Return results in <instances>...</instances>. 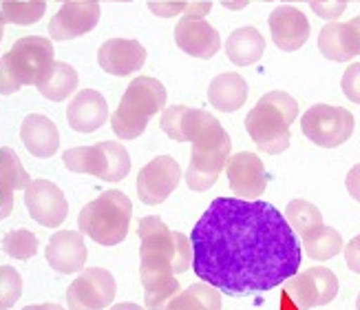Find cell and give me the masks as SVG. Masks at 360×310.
<instances>
[{"label": "cell", "instance_id": "obj_39", "mask_svg": "<svg viewBox=\"0 0 360 310\" xmlns=\"http://www.w3.org/2000/svg\"><path fill=\"white\" fill-rule=\"evenodd\" d=\"M252 3H272V0H224V7L230 9V11H241L245 9L248 5H252Z\"/></svg>", "mask_w": 360, "mask_h": 310}, {"label": "cell", "instance_id": "obj_9", "mask_svg": "<svg viewBox=\"0 0 360 310\" xmlns=\"http://www.w3.org/2000/svg\"><path fill=\"white\" fill-rule=\"evenodd\" d=\"M356 120L349 108L334 104H314L301 118L303 135L323 149H336L354 135Z\"/></svg>", "mask_w": 360, "mask_h": 310}, {"label": "cell", "instance_id": "obj_11", "mask_svg": "<svg viewBox=\"0 0 360 310\" xmlns=\"http://www.w3.org/2000/svg\"><path fill=\"white\" fill-rule=\"evenodd\" d=\"M181 166L170 155H158L137 173V197L146 206H160L177 189Z\"/></svg>", "mask_w": 360, "mask_h": 310}, {"label": "cell", "instance_id": "obj_10", "mask_svg": "<svg viewBox=\"0 0 360 310\" xmlns=\"http://www.w3.org/2000/svg\"><path fill=\"white\" fill-rule=\"evenodd\" d=\"M115 277L106 268H82L67 288L69 310H106L115 299Z\"/></svg>", "mask_w": 360, "mask_h": 310}, {"label": "cell", "instance_id": "obj_27", "mask_svg": "<svg viewBox=\"0 0 360 310\" xmlns=\"http://www.w3.org/2000/svg\"><path fill=\"white\" fill-rule=\"evenodd\" d=\"M77 85H80V75L77 71L67 65V62H53L51 71L46 73L44 80L36 87L40 91V96L51 100V102H65L67 98H71L77 91Z\"/></svg>", "mask_w": 360, "mask_h": 310}, {"label": "cell", "instance_id": "obj_42", "mask_svg": "<svg viewBox=\"0 0 360 310\" xmlns=\"http://www.w3.org/2000/svg\"><path fill=\"white\" fill-rule=\"evenodd\" d=\"M349 25L354 27L356 38H358V44H360V16H356V18H352V20H349Z\"/></svg>", "mask_w": 360, "mask_h": 310}, {"label": "cell", "instance_id": "obj_40", "mask_svg": "<svg viewBox=\"0 0 360 310\" xmlns=\"http://www.w3.org/2000/svg\"><path fill=\"white\" fill-rule=\"evenodd\" d=\"M22 310H65L60 304L53 302H46V304H34V306H25Z\"/></svg>", "mask_w": 360, "mask_h": 310}, {"label": "cell", "instance_id": "obj_17", "mask_svg": "<svg viewBox=\"0 0 360 310\" xmlns=\"http://www.w3.org/2000/svg\"><path fill=\"white\" fill-rule=\"evenodd\" d=\"M46 264L62 273V275H75L84 268L89 251L84 244V235L80 230H58L49 237L44 251Z\"/></svg>", "mask_w": 360, "mask_h": 310}, {"label": "cell", "instance_id": "obj_44", "mask_svg": "<svg viewBox=\"0 0 360 310\" xmlns=\"http://www.w3.org/2000/svg\"><path fill=\"white\" fill-rule=\"evenodd\" d=\"M44 3H69V0H44Z\"/></svg>", "mask_w": 360, "mask_h": 310}, {"label": "cell", "instance_id": "obj_15", "mask_svg": "<svg viewBox=\"0 0 360 310\" xmlns=\"http://www.w3.org/2000/svg\"><path fill=\"white\" fill-rule=\"evenodd\" d=\"M100 3L96 0H69L62 3L58 13L49 20L51 40H73L93 31L100 23Z\"/></svg>", "mask_w": 360, "mask_h": 310}, {"label": "cell", "instance_id": "obj_3", "mask_svg": "<svg viewBox=\"0 0 360 310\" xmlns=\"http://www.w3.org/2000/svg\"><path fill=\"white\" fill-rule=\"evenodd\" d=\"M56 62L51 38H18L0 60V93L11 96L20 87H38Z\"/></svg>", "mask_w": 360, "mask_h": 310}, {"label": "cell", "instance_id": "obj_48", "mask_svg": "<svg viewBox=\"0 0 360 310\" xmlns=\"http://www.w3.org/2000/svg\"><path fill=\"white\" fill-rule=\"evenodd\" d=\"M96 3H98V0H96Z\"/></svg>", "mask_w": 360, "mask_h": 310}, {"label": "cell", "instance_id": "obj_6", "mask_svg": "<svg viewBox=\"0 0 360 310\" xmlns=\"http://www.w3.org/2000/svg\"><path fill=\"white\" fill-rule=\"evenodd\" d=\"M232 151L230 133L217 122L203 135H199L195 142H191V164L186 170V184L191 191L203 193L210 191L217 184L221 170Z\"/></svg>", "mask_w": 360, "mask_h": 310}, {"label": "cell", "instance_id": "obj_22", "mask_svg": "<svg viewBox=\"0 0 360 310\" xmlns=\"http://www.w3.org/2000/svg\"><path fill=\"white\" fill-rule=\"evenodd\" d=\"M20 140L34 158H42V160L53 158L60 149V133L56 122L42 113H29L22 120Z\"/></svg>", "mask_w": 360, "mask_h": 310}, {"label": "cell", "instance_id": "obj_20", "mask_svg": "<svg viewBox=\"0 0 360 310\" xmlns=\"http://www.w3.org/2000/svg\"><path fill=\"white\" fill-rule=\"evenodd\" d=\"M268 25H270L272 40H274V44L278 46L281 51L301 49V46L309 40V34H311L307 16L301 9L292 7V5L276 7L270 13Z\"/></svg>", "mask_w": 360, "mask_h": 310}, {"label": "cell", "instance_id": "obj_19", "mask_svg": "<svg viewBox=\"0 0 360 310\" xmlns=\"http://www.w3.org/2000/svg\"><path fill=\"white\" fill-rule=\"evenodd\" d=\"M144 62H146V49L142 46V42L131 38H111L98 51L100 69L117 78L137 73L144 67Z\"/></svg>", "mask_w": 360, "mask_h": 310}, {"label": "cell", "instance_id": "obj_25", "mask_svg": "<svg viewBox=\"0 0 360 310\" xmlns=\"http://www.w3.org/2000/svg\"><path fill=\"white\" fill-rule=\"evenodd\" d=\"M248 82L241 73L224 71L212 78L208 87V102L224 113H234L248 102Z\"/></svg>", "mask_w": 360, "mask_h": 310}, {"label": "cell", "instance_id": "obj_33", "mask_svg": "<svg viewBox=\"0 0 360 310\" xmlns=\"http://www.w3.org/2000/svg\"><path fill=\"white\" fill-rule=\"evenodd\" d=\"M38 237H36V232H31L29 228H15V230H9L5 232V237H3V251L13 257V259H31V257H36L38 253Z\"/></svg>", "mask_w": 360, "mask_h": 310}, {"label": "cell", "instance_id": "obj_36", "mask_svg": "<svg viewBox=\"0 0 360 310\" xmlns=\"http://www.w3.org/2000/svg\"><path fill=\"white\" fill-rule=\"evenodd\" d=\"M340 89L345 93V98L354 104H360V62L347 67V71L340 78Z\"/></svg>", "mask_w": 360, "mask_h": 310}, {"label": "cell", "instance_id": "obj_14", "mask_svg": "<svg viewBox=\"0 0 360 310\" xmlns=\"http://www.w3.org/2000/svg\"><path fill=\"white\" fill-rule=\"evenodd\" d=\"M25 206L31 220L46 228H58L69 215V202L58 184L51 180H31L25 189Z\"/></svg>", "mask_w": 360, "mask_h": 310}, {"label": "cell", "instance_id": "obj_45", "mask_svg": "<svg viewBox=\"0 0 360 310\" xmlns=\"http://www.w3.org/2000/svg\"><path fill=\"white\" fill-rule=\"evenodd\" d=\"M340 3H360V0H340Z\"/></svg>", "mask_w": 360, "mask_h": 310}, {"label": "cell", "instance_id": "obj_43", "mask_svg": "<svg viewBox=\"0 0 360 310\" xmlns=\"http://www.w3.org/2000/svg\"><path fill=\"white\" fill-rule=\"evenodd\" d=\"M3 36H5V23L0 20V42H3ZM0 60H3V54H0Z\"/></svg>", "mask_w": 360, "mask_h": 310}, {"label": "cell", "instance_id": "obj_13", "mask_svg": "<svg viewBox=\"0 0 360 310\" xmlns=\"http://www.w3.org/2000/svg\"><path fill=\"white\" fill-rule=\"evenodd\" d=\"M288 294L301 310L325 306L338 294V277L323 266H311L288 279Z\"/></svg>", "mask_w": 360, "mask_h": 310}, {"label": "cell", "instance_id": "obj_30", "mask_svg": "<svg viewBox=\"0 0 360 310\" xmlns=\"http://www.w3.org/2000/svg\"><path fill=\"white\" fill-rule=\"evenodd\" d=\"M44 0H0V20L5 25H18V27H29L36 25L38 20L44 18L46 13Z\"/></svg>", "mask_w": 360, "mask_h": 310}, {"label": "cell", "instance_id": "obj_21", "mask_svg": "<svg viewBox=\"0 0 360 310\" xmlns=\"http://www.w3.org/2000/svg\"><path fill=\"white\" fill-rule=\"evenodd\" d=\"M67 120L75 133H93L102 129L108 120L106 98L96 89L75 91L67 106Z\"/></svg>", "mask_w": 360, "mask_h": 310}, {"label": "cell", "instance_id": "obj_29", "mask_svg": "<svg viewBox=\"0 0 360 310\" xmlns=\"http://www.w3.org/2000/svg\"><path fill=\"white\" fill-rule=\"evenodd\" d=\"M168 310H221V292L210 284H193L181 288Z\"/></svg>", "mask_w": 360, "mask_h": 310}, {"label": "cell", "instance_id": "obj_18", "mask_svg": "<svg viewBox=\"0 0 360 310\" xmlns=\"http://www.w3.org/2000/svg\"><path fill=\"white\" fill-rule=\"evenodd\" d=\"M175 44L188 56L210 60L221 49V36L208 20L181 16L175 25Z\"/></svg>", "mask_w": 360, "mask_h": 310}, {"label": "cell", "instance_id": "obj_1", "mask_svg": "<svg viewBox=\"0 0 360 310\" xmlns=\"http://www.w3.org/2000/svg\"><path fill=\"white\" fill-rule=\"evenodd\" d=\"M191 246L195 275L230 297L272 290L301 268L299 237L285 215L263 199H212Z\"/></svg>", "mask_w": 360, "mask_h": 310}, {"label": "cell", "instance_id": "obj_37", "mask_svg": "<svg viewBox=\"0 0 360 310\" xmlns=\"http://www.w3.org/2000/svg\"><path fill=\"white\" fill-rule=\"evenodd\" d=\"M342 253H345L347 268L354 271L356 275H360V232L347 246H342Z\"/></svg>", "mask_w": 360, "mask_h": 310}, {"label": "cell", "instance_id": "obj_32", "mask_svg": "<svg viewBox=\"0 0 360 310\" xmlns=\"http://www.w3.org/2000/svg\"><path fill=\"white\" fill-rule=\"evenodd\" d=\"M285 220L294 232L305 235L307 230L323 224V213L319 211V206H314L307 199H292L285 209Z\"/></svg>", "mask_w": 360, "mask_h": 310}, {"label": "cell", "instance_id": "obj_35", "mask_svg": "<svg viewBox=\"0 0 360 310\" xmlns=\"http://www.w3.org/2000/svg\"><path fill=\"white\" fill-rule=\"evenodd\" d=\"M283 3H299V0H283ZM305 3L311 7V11H314L319 18L327 23L338 20L342 11L347 9V3H340V0H336V3H330V0H305Z\"/></svg>", "mask_w": 360, "mask_h": 310}, {"label": "cell", "instance_id": "obj_31", "mask_svg": "<svg viewBox=\"0 0 360 310\" xmlns=\"http://www.w3.org/2000/svg\"><path fill=\"white\" fill-rule=\"evenodd\" d=\"M148 11H153L160 18H175V16H186V18H206L212 11V3L199 0V3H186V0H148Z\"/></svg>", "mask_w": 360, "mask_h": 310}, {"label": "cell", "instance_id": "obj_7", "mask_svg": "<svg viewBox=\"0 0 360 310\" xmlns=\"http://www.w3.org/2000/svg\"><path fill=\"white\" fill-rule=\"evenodd\" d=\"M62 162L73 173L93 175L102 182H122L131 170V155L120 142L104 140L89 147H73L62 155Z\"/></svg>", "mask_w": 360, "mask_h": 310}, {"label": "cell", "instance_id": "obj_8", "mask_svg": "<svg viewBox=\"0 0 360 310\" xmlns=\"http://www.w3.org/2000/svg\"><path fill=\"white\" fill-rule=\"evenodd\" d=\"M137 232L142 240L139 257H162L173 264L175 275H181L193 266L191 240L179 230H170L160 217H142Z\"/></svg>", "mask_w": 360, "mask_h": 310}, {"label": "cell", "instance_id": "obj_16", "mask_svg": "<svg viewBox=\"0 0 360 310\" xmlns=\"http://www.w3.org/2000/svg\"><path fill=\"white\" fill-rule=\"evenodd\" d=\"M226 175L230 191L241 199H259L268 189L265 166L257 153L241 151L230 155L226 162Z\"/></svg>", "mask_w": 360, "mask_h": 310}, {"label": "cell", "instance_id": "obj_23", "mask_svg": "<svg viewBox=\"0 0 360 310\" xmlns=\"http://www.w3.org/2000/svg\"><path fill=\"white\" fill-rule=\"evenodd\" d=\"M31 184V178L25 170L18 153L11 147L0 149V220L11 215L13 211V193L25 191Z\"/></svg>", "mask_w": 360, "mask_h": 310}, {"label": "cell", "instance_id": "obj_46", "mask_svg": "<svg viewBox=\"0 0 360 310\" xmlns=\"http://www.w3.org/2000/svg\"><path fill=\"white\" fill-rule=\"evenodd\" d=\"M356 310H360V294H358V299H356Z\"/></svg>", "mask_w": 360, "mask_h": 310}, {"label": "cell", "instance_id": "obj_34", "mask_svg": "<svg viewBox=\"0 0 360 310\" xmlns=\"http://www.w3.org/2000/svg\"><path fill=\"white\" fill-rule=\"evenodd\" d=\"M22 294V277L13 266H0V310H9Z\"/></svg>", "mask_w": 360, "mask_h": 310}, {"label": "cell", "instance_id": "obj_26", "mask_svg": "<svg viewBox=\"0 0 360 310\" xmlns=\"http://www.w3.org/2000/svg\"><path fill=\"white\" fill-rule=\"evenodd\" d=\"M265 54V38L257 27L234 29L226 40V56L232 65L250 67L259 62Z\"/></svg>", "mask_w": 360, "mask_h": 310}, {"label": "cell", "instance_id": "obj_41", "mask_svg": "<svg viewBox=\"0 0 360 310\" xmlns=\"http://www.w3.org/2000/svg\"><path fill=\"white\" fill-rule=\"evenodd\" d=\"M108 310H146V308L137 306V304H133V302H124V304H113Z\"/></svg>", "mask_w": 360, "mask_h": 310}, {"label": "cell", "instance_id": "obj_38", "mask_svg": "<svg viewBox=\"0 0 360 310\" xmlns=\"http://www.w3.org/2000/svg\"><path fill=\"white\" fill-rule=\"evenodd\" d=\"M345 186H347V193L360 202V164L352 166L349 168V173H347V180H345Z\"/></svg>", "mask_w": 360, "mask_h": 310}, {"label": "cell", "instance_id": "obj_28", "mask_svg": "<svg viewBox=\"0 0 360 310\" xmlns=\"http://www.w3.org/2000/svg\"><path fill=\"white\" fill-rule=\"evenodd\" d=\"M301 237H303V248H305L307 257L314 261L334 259L338 253H342V246H345L340 232L332 226H325V224L307 230Z\"/></svg>", "mask_w": 360, "mask_h": 310}, {"label": "cell", "instance_id": "obj_12", "mask_svg": "<svg viewBox=\"0 0 360 310\" xmlns=\"http://www.w3.org/2000/svg\"><path fill=\"white\" fill-rule=\"evenodd\" d=\"M139 279L144 286L146 310H168L181 290L173 264L162 257H139Z\"/></svg>", "mask_w": 360, "mask_h": 310}, {"label": "cell", "instance_id": "obj_4", "mask_svg": "<svg viewBox=\"0 0 360 310\" xmlns=\"http://www.w3.org/2000/svg\"><path fill=\"white\" fill-rule=\"evenodd\" d=\"M168 93L166 87L150 75H137L124 91L120 106L111 116V129L120 140L139 137L153 116L162 113L166 108Z\"/></svg>", "mask_w": 360, "mask_h": 310}, {"label": "cell", "instance_id": "obj_47", "mask_svg": "<svg viewBox=\"0 0 360 310\" xmlns=\"http://www.w3.org/2000/svg\"><path fill=\"white\" fill-rule=\"evenodd\" d=\"M98 3H106V0H98ZM122 3H131V0H122Z\"/></svg>", "mask_w": 360, "mask_h": 310}, {"label": "cell", "instance_id": "obj_5", "mask_svg": "<svg viewBox=\"0 0 360 310\" xmlns=\"http://www.w3.org/2000/svg\"><path fill=\"white\" fill-rule=\"evenodd\" d=\"M133 220V202L117 189L104 191L80 211L77 228L102 246H117L127 240Z\"/></svg>", "mask_w": 360, "mask_h": 310}, {"label": "cell", "instance_id": "obj_2", "mask_svg": "<svg viewBox=\"0 0 360 310\" xmlns=\"http://www.w3.org/2000/svg\"><path fill=\"white\" fill-rule=\"evenodd\" d=\"M299 116V102L285 91H270L259 98L245 118V131L252 142L268 155L290 149V127Z\"/></svg>", "mask_w": 360, "mask_h": 310}, {"label": "cell", "instance_id": "obj_24", "mask_svg": "<svg viewBox=\"0 0 360 310\" xmlns=\"http://www.w3.org/2000/svg\"><path fill=\"white\" fill-rule=\"evenodd\" d=\"M319 51L334 62H349L360 56L356 31L349 23H327L319 34Z\"/></svg>", "mask_w": 360, "mask_h": 310}]
</instances>
